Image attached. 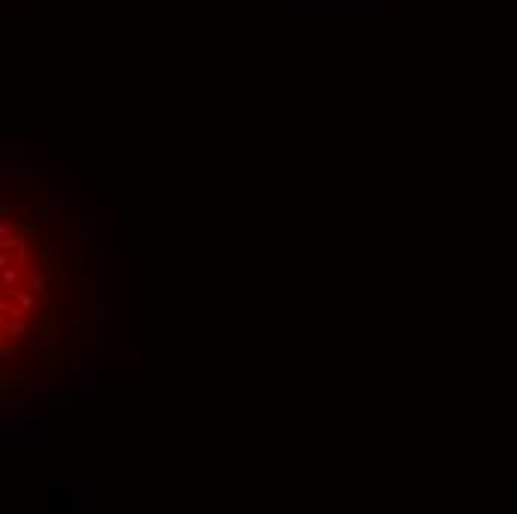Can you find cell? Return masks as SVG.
<instances>
[{"label": "cell", "mask_w": 517, "mask_h": 514, "mask_svg": "<svg viewBox=\"0 0 517 514\" xmlns=\"http://www.w3.org/2000/svg\"><path fill=\"white\" fill-rule=\"evenodd\" d=\"M30 291H33V294H42V291H45V289H42V277H39V274H33V277H30Z\"/></svg>", "instance_id": "6da1fadb"}]
</instances>
